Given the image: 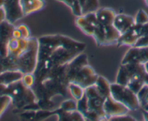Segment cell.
<instances>
[{
	"mask_svg": "<svg viewBox=\"0 0 148 121\" xmlns=\"http://www.w3.org/2000/svg\"><path fill=\"white\" fill-rule=\"evenodd\" d=\"M148 94V85L145 83L143 86V87L139 90V92L136 94L137 95L138 99H139V104H140V106H142V103L144 102V99L146 97V96Z\"/></svg>",
	"mask_w": 148,
	"mask_h": 121,
	"instance_id": "d590c367",
	"label": "cell"
},
{
	"mask_svg": "<svg viewBox=\"0 0 148 121\" xmlns=\"http://www.w3.org/2000/svg\"><path fill=\"white\" fill-rule=\"evenodd\" d=\"M4 95H8L11 98V103L16 110H21L26 105L37 102L33 89L25 86L21 80L8 85Z\"/></svg>",
	"mask_w": 148,
	"mask_h": 121,
	"instance_id": "7a4b0ae2",
	"label": "cell"
},
{
	"mask_svg": "<svg viewBox=\"0 0 148 121\" xmlns=\"http://www.w3.org/2000/svg\"><path fill=\"white\" fill-rule=\"evenodd\" d=\"M29 28L25 24H21L17 26H15V28L12 32V37L15 38H30Z\"/></svg>",
	"mask_w": 148,
	"mask_h": 121,
	"instance_id": "cb8c5ba5",
	"label": "cell"
},
{
	"mask_svg": "<svg viewBox=\"0 0 148 121\" xmlns=\"http://www.w3.org/2000/svg\"><path fill=\"white\" fill-rule=\"evenodd\" d=\"M77 110L82 114L84 118L86 115L87 112H89V105H88V98L85 94L79 99L77 102Z\"/></svg>",
	"mask_w": 148,
	"mask_h": 121,
	"instance_id": "f546056e",
	"label": "cell"
},
{
	"mask_svg": "<svg viewBox=\"0 0 148 121\" xmlns=\"http://www.w3.org/2000/svg\"><path fill=\"white\" fill-rule=\"evenodd\" d=\"M135 25L134 18L125 14H119L115 18L113 25L120 32L121 35L127 32Z\"/></svg>",
	"mask_w": 148,
	"mask_h": 121,
	"instance_id": "4fadbf2b",
	"label": "cell"
},
{
	"mask_svg": "<svg viewBox=\"0 0 148 121\" xmlns=\"http://www.w3.org/2000/svg\"><path fill=\"white\" fill-rule=\"evenodd\" d=\"M24 74L20 70H8L0 73V83L9 85L21 81Z\"/></svg>",
	"mask_w": 148,
	"mask_h": 121,
	"instance_id": "e0dca14e",
	"label": "cell"
},
{
	"mask_svg": "<svg viewBox=\"0 0 148 121\" xmlns=\"http://www.w3.org/2000/svg\"><path fill=\"white\" fill-rule=\"evenodd\" d=\"M68 90L73 96V97L76 100H79L84 95V89L79 85L74 83H69L68 84Z\"/></svg>",
	"mask_w": 148,
	"mask_h": 121,
	"instance_id": "83f0119b",
	"label": "cell"
},
{
	"mask_svg": "<svg viewBox=\"0 0 148 121\" xmlns=\"http://www.w3.org/2000/svg\"><path fill=\"white\" fill-rule=\"evenodd\" d=\"M145 3H146V5L148 6V0H145Z\"/></svg>",
	"mask_w": 148,
	"mask_h": 121,
	"instance_id": "ee69618b",
	"label": "cell"
},
{
	"mask_svg": "<svg viewBox=\"0 0 148 121\" xmlns=\"http://www.w3.org/2000/svg\"><path fill=\"white\" fill-rule=\"evenodd\" d=\"M134 46L147 47L148 46V23L142 27V34Z\"/></svg>",
	"mask_w": 148,
	"mask_h": 121,
	"instance_id": "4316f807",
	"label": "cell"
},
{
	"mask_svg": "<svg viewBox=\"0 0 148 121\" xmlns=\"http://www.w3.org/2000/svg\"><path fill=\"white\" fill-rule=\"evenodd\" d=\"M39 40V56L38 62L46 60L51 54L59 47L76 50L82 53L86 47V44L78 42L70 37L62 35H47L38 38Z\"/></svg>",
	"mask_w": 148,
	"mask_h": 121,
	"instance_id": "6da1fadb",
	"label": "cell"
},
{
	"mask_svg": "<svg viewBox=\"0 0 148 121\" xmlns=\"http://www.w3.org/2000/svg\"><path fill=\"white\" fill-rule=\"evenodd\" d=\"M45 5V2L44 0H28L27 2L21 4L25 16L41 10Z\"/></svg>",
	"mask_w": 148,
	"mask_h": 121,
	"instance_id": "ac0fdd59",
	"label": "cell"
},
{
	"mask_svg": "<svg viewBox=\"0 0 148 121\" xmlns=\"http://www.w3.org/2000/svg\"><path fill=\"white\" fill-rule=\"evenodd\" d=\"M82 9V14L95 12L99 9V1L98 0H79Z\"/></svg>",
	"mask_w": 148,
	"mask_h": 121,
	"instance_id": "44dd1931",
	"label": "cell"
},
{
	"mask_svg": "<svg viewBox=\"0 0 148 121\" xmlns=\"http://www.w3.org/2000/svg\"><path fill=\"white\" fill-rule=\"evenodd\" d=\"M88 65V57L86 54L83 52L72 59L70 62H68V82L71 83L72 80L75 77L78 72L84 68V66Z\"/></svg>",
	"mask_w": 148,
	"mask_h": 121,
	"instance_id": "7c38bea8",
	"label": "cell"
},
{
	"mask_svg": "<svg viewBox=\"0 0 148 121\" xmlns=\"http://www.w3.org/2000/svg\"><path fill=\"white\" fill-rule=\"evenodd\" d=\"M6 0H0V8H4Z\"/></svg>",
	"mask_w": 148,
	"mask_h": 121,
	"instance_id": "ab89813d",
	"label": "cell"
},
{
	"mask_svg": "<svg viewBox=\"0 0 148 121\" xmlns=\"http://www.w3.org/2000/svg\"><path fill=\"white\" fill-rule=\"evenodd\" d=\"M5 70V69H4L3 66H2V65L1 63H0V73H2V72H4Z\"/></svg>",
	"mask_w": 148,
	"mask_h": 121,
	"instance_id": "b9f144b4",
	"label": "cell"
},
{
	"mask_svg": "<svg viewBox=\"0 0 148 121\" xmlns=\"http://www.w3.org/2000/svg\"><path fill=\"white\" fill-rule=\"evenodd\" d=\"M39 40L35 37L28 38L27 49L17 57L18 70L23 74L34 73L38 64Z\"/></svg>",
	"mask_w": 148,
	"mask_h": 121,
	"instance_id": "3957f363",
	"label": "cell"
},
{
	"mask_svg": "<svg viewBox=\"0 0 148 121\" xmlns=\"http://www.w3.org/2000/svg\"><path fill=\"white\" fill-rule=\"evenodd\" d=\"M28 45V38H15L12 37L8 45L9 55L18 57L25 49Z\"/></svg>",
	"mask_w": 148,
	"mask_h": 121,
	"instance_id": "5bb4252c",
	"label": "cell"
},
{
	"mask_svg": "<svg viewBox=\"0 0 148 121\" xmlns=\"http://www.w3.org/2000/svg\"><path fill=\"white\" fill-rule=\"evenodd\" d=\"M21 81H22L23 83H24V85L28 88H32L36 81L34 73L24 74Z\"/></svg>",
	"mask_w": 148,
	"mask_h": 121,
	"instance_id": "e575fe53",
	"label": "cell"
},
{
	"mask_svg": "<svg viewBox=\"0 0 148 121\" xmlns=\"http://www.w3.org/2000/svg\"><path fill=\"white\" fill-rule=\"evenodd\" d=\"M3 8L6 14V21L12 24H15L25 16L20 0H6Z\"/></svg>",
	"mask_w": 148,
	"mask_h": 121,
	"instance_id": "9c48e42d",
	"label": "cell"
},
{
	"mask_svg": "<svg viewBox=\"0 0 148 121\" xmlns=\"http://www.w3.org/2000/svg\"><path fill=\"white\" fill-rule=\"evenodd\" d=\"M105 46L117 44L121 33L113 25L105 26Z\"/></svg>",
	"mask_w": 148,
	"mask_h": 121,
	"instance_id": "ffe728a7",
	"label": "cell"
},
{
	"mask_svg": "<svg viewBox=\"0 0 148 121\" xmlns=\"http://www.w3.org/2000/svg\"><path fill=\"white\" fill-rule=\"evenodd\" d=\"M108 120H118V121H135L136 120L135 118L132 117L131 115H128L127 114L125 115H118V116L112 117Z\"/></svg>",
	"mask_w": 148,
	"mask_h": 121,
	"instance_id": "8d00e7d4",
	"label": "cell"
},
{
	"mask_svg": "<svg viewBox=\"0 0 148 121\" xmlns=\"http://www.w3.org/2000/svg\"><path fill=\"white\" fill-rule=\"evenodd\" d=\"M145 84V79L143 78H133L130 80L127 86L135 94H137Z\"/></svg>",
	"mask_w": 148,
	"mask_h": 121,
	"instance_id": "f1b7e54d",
	"label": "cell"
},
{
	"mask_svg": "<svg viewBox=\"0 0 148 121\" xmlns=\"http://www.w3.org/2000/svg\"><path fill=\"white\" fill-rule=\"evenodd\" d=\"M98 21L95 12H89L77 17L76 20V25L88 36H93L95 27Z\"/></svg>",
	"mask_w": 148,
	"mask_h": 121,
	"instance_id": "30bf717a",
	"label": "cell"
},
{
	"mask_svg": "<svg viewBox=\"0 0 148 121\" xmlns=\"http://www.w3.org/2000/svg\"><path fill=\"white\" fill-rule=\"evenodd\" d=\"M6 20V14L3 8H0V23Z\"/></svg>",
	"mask_w": 148,
	"mask_h": 121,
	"instance_id": "74e56055",
	"label": "cell"
},
{
	"mask_svg": "<svg viewBox=\"0 0 148 121\" xmlns=\"http://www.w3.org/2000/svg\"><path fill=\"white\" fill-rule=\"evenodd\" d=\"M60 108L68 112L77 110V102L74 99H66L61 103Z\"/></svg>",
	"mask_w": 148,
	"mask_h": 121,
	"instance_id": "d6a6232c",
	"label": "cell"
},
{
	"mask_svg": "<svg viewBox=\"0 0 148 121\" xmlns=\"http://www.w3.org/2000/svg\"><path fill=\"white\" fill-rule=\"evenodd\" d=\"M92 36L95 38L97 46H105V25L102 24L98 23L97 24L95 27V31Z\"/></svg>",
	"mask_w": 148,
	"mask_h": 121,
	"instance_id": "7402d4cb",
	"label": "cell"
},
{
	"mask_svg": "<svg viewBox=\"0 0 148 121\" xmlns=\"http://www.w3.org/2000/svg\"><path fill=\"white\" fill-rule=\"evenodd\" d=\"M37 103L39 105V107L41 109L48 111L55 110V103L51 99H39L37 100Z\"/></svg>",
	"mask_w": 148,
	"mask_h": 121,
	"instance_id": "4dcf8cb0",
	"label": "cell"
},
{
	"mask_svg": "<svg viewBox=\"0 0 148 121\" xmlns=\"http://www.w3.org/2000/svg\"><path fill=\"white\" fill-rule=\"evenodd\" d=\"M0 63L2 64L5 71L8 70H18L17 65V57L8 55L3 58H0Z\"/></svg>",
	"mask_w": 148,
	"mask_h": 121,
	"instance_id": "603a6c76",
	"label": "cell"
},
{
	"mask_svg": "<svg viewBox=\"0 0 148 121\" xmlns=\"http://www.w3.org/2000/svg\"><path fill=\"white\" fill-rule=\"evenodd\" d=\"M142 115H143L144 120H145L148 121V112L142 109Z\"/></svg>",
	"mask_w": 148,
	"mask_h": 121,
	"instance_id": "f35d334b",
	"label": "cell"
},
{
	"mask_svg": "<svg viewBox=\"0 0 148 121\" xmlns=\"http://www.w3.org/2000/svg\"><path fill=\"white\" fill-rule=\"evenodd\" d=\"M129 81H130V77H129V73L124 65L121 64V66L118 71L117 77H116V83L127 86Z\"/></svg>",
	"mask_w": 148,
	"mask_h": 121,
	"instance_id": "484cf974",
	"label": "cell"
},
{
	"mask_svg": "<svg viewBox=\"0 0 148 121\" xmlns=\"http://www.w3.org/2000/svg\"><path fill=\"white\" fill-rule=\"evenodd\" d=\"M53 114L58 116V120H73V121H81L85 120L81 112L78 110L72 111V112H68L65 111L60 107L59 109H55L52 111Z\"/></svg>",
	"mask_w": 148,
	"mask_h": 121,
	"instance_id": "2e32d148",
	"label": "cell"
},
{
	"mask_svg": "<svg viewBox=\"0 0 148 121\" xmlns=\"http://www.w3.org/2000/svg\"><path fill=\"white\" fill-rule=\"evenodd\" d=\"M11 98L8 95L0 96V118L11 103Z\"/></svg>",
	"mask_w": 148,
	"mask_h": 121,
	"instance_id": "836d02e7",
	"label": "cell"
},
{
	"mask_svg": "<svg viewBox=\"0 0 148 121\" xmlns=\"http://www.w3.org/2000/svg\"><path fill=\"white\" fill-rule=\"evenodd\" d=\"M134 21L136 25H145L148 23V15L144 10H139L134 18Z\"/></svg>",
	"mask_w": 148,
	"mask_h": 121,
	"instance_id": "1f68e13d",
	"label": "cell"
},
{
	"mask_svg": "<svg viewBox=\"0 0 148 121\" xmlns=\"http://www.w3.org/2000/svg\"><path fill=\"white\" fill-rule=\"evenodd\" d=\"M95 13L99 23L102 24L105 26L113 25L116 14L113 9L108 8H99Z\"/></svg>",
	"mask_w": 148,
	"mask_h": 121,
	"instance_id": "9a60e30c",
	"label": "cell"
},
{
	"mask_svg": "<svg viewBox=\"0 0 148 121\" xmlns=\"http://www.w3.org/2000/svg\"><path fill=\"white\" fill-rule=\"evenodd\" d=\"M142 109H144V110L147 111V112H148V103L146 104L145 105H144L143 107H142Z\"/></svg>",
	"mask_w": 148,
	"mask_h": 121,
	"instance_id": "60d3db41",
	"label": "cell"
},
{
	"mask_svg": "<svg viewBox=\"0 0 148 121\" xmlns=\"http://www.w3.org/2000/svg\"><path fill=\"white\" fill-rule=\"evenodd\" d=\"M103 109L105 113V120H108L112 117L127 114L129 111V108L121 102L115 100L111 96L105 99Z\"/></svg>",
	"mask_w": 148,
	"mask_h": 121,
	"instance_id": "ba28073f",
	"label": "cell"
},
{
	"mask_svg": "<svg viewBox=\"0 0 148 121\" xmlns=\"http://www.w3.org/2000/svg\"><path fill=\"white\" fill-rule=\"evenodd\" d=\"M15 28L14 24L8 21L0 23V58H3L9 55L8 45L12 38V32Z\"/></svg>",
	"mask_w": 148,
	"mask_h": 121,
	"instance_id": "52a82bcc",
	"label": "cell"
},
{
	"mask_svg": "<svg viewBox=\"0 0 148 121\" xmlns=\"http://www.w3.org/2000/svg\"><path fill=\"white\" fill-rule=\"evenodd\" d=\"M27 1H28V0H20V2H21V4L24 3V2H27Z\"/></svg>",
	"mask_w": 148,
	"mask_h": 121,
	"instance_id": "7bdbcfd3",
	"label": "cell"
},
{
	"mask_svg": "<svg viewBox=\"0 0 148 121\" xmlns=\"http://www.w3.org/2000/svg\"><path fill=\"white\" fill-rule=\"evenodd\" d=\"M99 75H97L93 68L89 65L82 68L76 73L71 83H74L79 85L83 89L92 86L95 84Z\"/></svg>",
	"mask_w": 148,
	"mask_h": 121,
	"instance_id": "5b68a950",
	"label": "cell"
},
{
	"mask_svg": "<svg viewBox=\"0 0 148 121\" xmlns=\"http://www.w3.org/2000/svg\"><path fill=\"white\" fill-rule=\"evenodd\" d=\"M142 25H136L135 24L130 30L124 33L121 34L118 40L117 45L118 47L121 46H134L139 39L142 34Z\"/></svg>",
	"mask_w": 148,
	"mask_h": 121,
	"instance_id": "8fae6325",
	"label": "cell"
},
{
	"mask_svg": "<svg viewBox=\"0 0 148 121\" xmlns=\"http://www.w3.org/2000/svg\"><path fill=\"white\" fill-rule=\"evenodd\" d=\"M95 86L99 94L105 99L110 96V83L105 78L99 75Z\"/></svg>",
	"mask_w": 148,
	"mask_h": 121,
	"instance_id": "d6986e66",
	"label": "cell"
},
{
	"mask_svg": "<svg viewBox=\"0 0 148 121\" xmlns=\"http://www.w3.org/2000/svg\"><path fill=\"white\" fill-rule=\"evenodd\" d=\"M110 96L118 102L124 105L129 110H136L141 107L137 95L128 86L116 82L110 84Z\"/></svg>",
	"mask_w": 148,
	"mask_h": 121,
	"instance_id": "277c9868",
	"label": "cell"
},
{
	"mask_svg": "<svg viewBox=\"0 0 148 121\" xmlns=\"http://www.w3.org/2000/svg\"><path fill=\"white\" fill-rule=\"evenodd\" d=\"M58 2H60L69 7L72 10L73 14L76 17H79L83 15L82 14V9L81 7L79 0H56Z\"/></svg>",
	"mask_w": 148,
	"mask_h": 121,
	"instance_id": "d4e9b609",
	"label": "cell"
},
{
	"mask_svg": "<svg viewBox=\"0 0 148 121\" xmlns=\"http://www.w3.org/2000/svg\"><path fill=\"white\" fill-rule=\"evenodd\" d=\"M148 62V46L147 47H136L131 46L126 52L121 60V65L123 64H142L145 65Z\"/></svg>",
	"mask_w": 148,
	"mask_h": 121,
	"instance_id": "8992f818",
	"label": "cell"
}]
</instances>
